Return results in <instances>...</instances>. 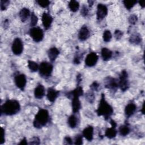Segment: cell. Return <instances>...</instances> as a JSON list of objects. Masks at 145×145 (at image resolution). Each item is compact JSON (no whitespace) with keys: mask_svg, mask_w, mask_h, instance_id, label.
<instances>
[{"mask_svg":"<svg viewBox=\"0 0 145 145\" xmlns=\"http://www.w3.org/2000/svg\"><path fill=\"white\" fill-rule=\"evenodd\" d=\"M64 144H72V139H71V138L69 137H66L64 138Z\"/></svg>","mask_w":145,"mask_h":145,"instance_id":"60d3db41","label":"cell"},{"mask_svg":"<svg viewBox=\"0 0 145 145\" xmlns=\"http://www.w3.org/2000/svg\"><path fill=\"white\" fill-rule=\"evenodd\" d=\"M45 93V88L42 85L39 84L35 88V91H34V95L36 98L38 99H42L44 96Z\"/></svg>","mask_w":145,"mask_h":145,"instance_id":"2e32d148","label":"cell"},{"mask_svg":"<svg viewBox=\"0 0 145 145\" xmlns=\"http://www.w3.org/2000/svg\"><path fill=\"white\" fill-rule=\"evenodd\" d=\"M101 56L104 61H108L112 56V52L106 48H103L101 49Z\"/></svg>","mask_w":145,"mask_h":145,"instance_id":"44dd1931","label":"cell"},{"mask_svg":"<svg viewBox=\"0 0 145 145\" xmlns=\"http://www.w3.org/2000/svg\"><path fill=\"white\" fill-rule=\"evenodd\" d=\"M42 23L45 29H48L53 22L52 16L48 13L44 12L42 15Z\"/></svg>","mask_w":145,"mask_h":145,"instance_id":"7c38bea8","label":"cell"},{"mask_svg":"<svg viewBox=\"0 0 145 145\" xmlns=\"http://www.w3.org/2000/svg\"><path fill=\"white\" fill-rule=\"evenodd\" d=\"M99 87V84H98L97 82H94L91 86H90V88L93 91H97L98 89V88Z\"/></svg>","mask_w":145,"mask_h":145,"instance_id":"ab89813d","label":"cell"},{"mask_svg":"<svg viewBox=\"0 0 145 145\" xmlns=\"http://www.w3.org/2000/svg\"><path fill=\"white\" fill-rule=\"evenodd\" d=\"M49 112L44 109H40L35 116L33 121V126L36 128L40 129L46 125L49 121Z\"/></svg>","mask_w":145,"mask_h":145,"instance_id":"3957f363","label":"cell"},{"mask_svg":"<svg viewBox=\"0 0 145 145\" xmlns=\"http://www.w3.org/2000/svg\"><path fill=\"white\" fill-rule=\"evenodd\" d=\"M69 7L72 12H76L79 8V3L76 1H71L69 3Z\"/></svg>","mask_w":145,"mask_h":145,"instance_id":"484cf974","label":"cell"},{"mask_svg":"<svg viewBox=\"0 0 145 145\" xmlns=\"http://www.w3.org/2000/svg\"><path fill=\"white\" fill-rule=\"evenodd\" d=\"M67 122L70 127L75 128L78 123V119L74 115H71L69 117Z\"/></svg>","mask_w":145,"mask_h":145,"instance_id":"d4e9b609","label":"cell"},{"mask_svg":"<svg viewBox=\"0 0 145 145\" xmlns=\"http://www.w3.org/2000/svg\"><path fill=\"white\" fill-rule=\"evenodd\" d=\"M105 86L106 88L112 91H115L118 87V81L112 77L108 76L105 79Z\"/></svg>","mask_w":145,"mask_h":145,"instance_id":"8fae6325","label":"cell"},{"mask_svg":"<svg viewBox=\"0 0 145 145\" xmlns=\"http://www.w3.org/2000/svg\"><path fill=\"white\" fill-rule=\"evenodd\" d=\"M138 20V17L136 15L133 14L129 18V22L131 24H135Z\"/></svg>","mask_w":145,"mask_h":145,"instance_id":"836d02e7","label":"cell"},{"mask_svg":"<svg viewBox=\"0 0 145 145\" xmlns=\"http://www.w3.org/2000/svg\"><path fill=\"white\" fill-rule=\"evenodd\" d=\"M86 97L87 98V100L91 103H92L94 101V99H95V96H94V94L92 93V92H88L86 95Z\"/></svg>","mask_w":145,"mask_h":145,"instance_id":"d590c367","label":"cell"},{"mask_svg":"<svg viewBox=\"0 0 145 145\" xmlns=\"http://www.w3.org/2000/svg\"><path fill=\"white\" fill-rule=\"evenodd\" d=\"M28 66L29 69H30V70L33 72L37 71L39 67V66L37 65V63H36L34 61H30V60H29L28 61Z\"/></svg>","mask_w":145,"mask_h":145,"instance_id":"83f0119b","label":"cell"},{"mask_svg":"<svg viewBox=\"0 0 145 145\" xmlns=\"http://www.w3.org/2000/svg\"><path fill=\"white\" fill-rule=\"evenodd\" d=\"M37 3L40 6L44 7V8H46V7H48L50 2L49 1H47V0H44V1L40 0V1H37Z\"/></svg>","mask_w":145,"mask_h":145,"instance_id":"1f68e13d","label":"cell"},{"mask_svg":"<svg viewBox=\"0 0 145 145\" xmlns=\"http://www.w3.org/2000/svg\"><path fill=\"white\" fill-rule=\"evenodd\" d=\"M40 75L44 77L49 76L53 71V65L48 62H42L39 67Z\"/></svg>","mask_w":145,"mask_h":145,"instance_id":"277c9868","label":"cell"},{"mask_svg":"<svg viewBox=\"0 0 145 145\" xmlns=\"http://www.w3.org/2000/svg\"><path fill=\"white\" fill-rule=\"evenodd\" d=\"M1 130H2V140L0 144H2L5 142V130L2 127H1Z\"/></svg>","mask_w":145,"mask_h":145,"instance_id":"b9f144b4","label":"cell"},{"mask_svg":"<svg viewBox=\"0 0 145 145\" xmlns=\"http://www.w3.org/2000/svg\"><path fill=\"white\" fill-rule=\"evenodd\" d=\"M37 20H38V19L37 16L35 14L34 12H32L31 16V25L35 26L37 23Z\"/></svg>","mask_w":145,"mask_h":145,"instance_id":"4dcf8cb0","label":"cell"},{"mask_svg":"<svg viewBox=\"0 0 145 145\" xmlns=\"http://www.w3.org/2000/svg\"><path fill=\"white\" fill-rule=\"evenodd\" d=\"M108 14V8L105 5L102 3H99L97 7V20H102Z\"/></svg>","mask_w":145,"mask_h":145,"instance_id":"30bf717a","label":"cell"},{"mask_svg":"<svg viewBox=\"0 0 145 145\" xmlns=\"http://www.w3.org/2000/svg\"><path fill=\"white\" fill-rule=\"evenodd\" d=\"M136 1H123V3L125 7L127 10H130L137 3Z\"/></svg>","mask_w":145,"mask_h":145,"instance_id":"f1b7e54d","label":"cell"},{"mask_svg":"<svg viewBox=\"0 0 145 145\" xmlns=\"http://www.w3.org/2000/svg\"><path fill=\"white\" fill-rule=\"evenodd\" d=\"M59 52L57 48H56V47L51 48L50 49H49L48 52V57L52 62H53L56 60V59L59 55Z\"/></svg>","mask_w":145,"mask_h":145,"instance_id":"d6986e66","label":"cell"},{"mask_svg":"<svg viewBox=\"0 0 145 145\" xmlns=\"http://www.w3.org/2000/svg\"><path fill=\"white\" fill-rule=\"evenodd\" d=\"M103 40L105 42H109L112 39V33L109 30H105L103 35Z\"/></svg>","mask_w":145,"mask_h":145,"instance_id":"f546056e","label":"cell"},{"mask_svg":"<svg viewBox=\"0 0 145 145\" xmlns=\"http://www.w3.org/2000/svg\"><path fill=\"white\" fill-rule=\"evenodd\" d=\"M97 114L99 116H104L105 120H108L113 113L112 107L108 103L105 98V95L101 94V97L99 106L96 110Z\"/></svg>","mask_w":145,"mask_h":145,"instance_id":"7a4b0ae2","label":"cell"},{"mask_svg":"<svg viewBox=\"0 0 145 145\" xmlns=\"http://www.w3.org/2000/svg\"><path fill=\"white\" fill-rule=\"evenodd\" d=\"M29 144H40V139L38 137H33L30 140Z\"/></svg>","mask_w":145,"mask_h":145,"instance_id":"8d00e7d4","label":"cell"},{"mask_svg":"<svg viewBox=\"0 0 145 145\" xmlns=\"http://www.w3.org/2000/svg\"><path fill=\"white\" fill-rule=\"evenodd\" d=\"M83 143L82 137L80 135H77L75 138L74 144L76 145H80Z\"/></svg>","mask_w":145,"mask_h":145,"instance_id":"e575fe53","label":"cell"},{"mask_svg":"<svg viewBox=\"0 0 145 145\" xmlns=\"http://www.w3.org/2000/svg\"><path fill=\"white\" fill-rule=\"evenodd\" d=\"M94 2L93 1H88V3H89V6H92V5H93V3Z\"/></svg>","mask_w":145,"mask_h":145,"instance_id":"f6af8a7d","label":"cell"},{"mask_svg":"<svg viewBox=\"0 0 145 145\" xmlns=\"http://www.w3.org/2000/svg\"><path fill=\"white\" fill-rule=\"evenodd\" d=\"M83 94V91L81 87H77L75 89L68 93V97L69 96H78L79 97L82 96Z\"/></svg>","mask_w":145,"mask_h":145,"instance_id":"603a6c76","label":"cell"},{"mask_svg":"<svg viewBox=\"0 0 145 145\" xmlns=\"http://www.w3.org/2000/svg\"><path fill=\"white\" fill-rule=\"evenodd\" d=\"M118 87L122 91H125L129 88L128 74L126 70H123L120 75L119 80L118 81Z\"/></svg>","mask_w":145,"mask_h":145,"instance_id":"5b68a950","label":"cell"},{"mask_svg":"<svg viewBox=\"0 0 145 145\" xmlns=\"http://www.w3.org/2000/svg\"><path fill=\"white\" fill-rule=\"evenodd\" d=\"M30 16V11L27 8H23L19 12V16L22 22H25Z\"/></svg>","mask_w":145,"mask_h":145,"instance_id":"ffe728a7","label":"cell"},{"mask_svg":"<svg viewBox=\"0 0 145 145\" xmlns=\"http://www.w3.org/2000/svg\"><path fill=\"white\" fill-rule=\"evenodd\" d=\"M32 39L36 42L41 41L44 37V32L40 27H33L29 31Z\"/></svg>","mask_w":145,"mask_h":145,"instance_id":"8992f818","label":"cell"},{"mask_svg":"<svg viewBox=\"0 0 145 145\" xmlns=\"http://www.w3.org/2000/svg\"><path fill=\"white\" fill-rule=\"evenodd\" d=\"M19 144H28V143H27V140H26V139H25V138H24L21 141H20V142L19 143Z\"/></svg>","mask_w":145,"mask_h":145,"instance_id":"7bdbcfd3","label":"cell"},{"mask_svg":"<svg viewBox=\"0 0 145 145\" xmlns=\"http://www.w3.org/2000/svg\"><path fill=\"white\" fill-rule=\"evenodd\" d=\"M139 4H140V6H141L142 8H143V7L145 6V1H139Z\"/></svg>","mask_w":145,"mask_h":145,"instance_id":"ee69618b","label":"cell"},{"mask_svg":"<svg viewBox=\"0 0 145 145\" xmlns=\"http://www.w3.org/2000/svg\"><path fill=\"white\" fill-rule=\"evenodd\" d=\"M10 3V1L7 0H1V10H5Z\"/></svg>","mask_w":145,"mask_h":145,"instance_id":"d6a6232c","label":"cell"},{"mask_svg":"<svg viewBox=\"0 0 145 145\" xmlns=\"http://www.w3.org/2000/svg\"><path fill=\"white\" fill-rule=\"evenodd\" d=\"M119 133L121 135L126 136L128 135L129 133H130V128L127 125H122L119 128Z\"/></svg>","mask_w":145,"mask_h":145,"instance_id":"4316f807","label":"cell"},{"mask_svg":"<svg viewBox=\"0 0 145 145\" xmlns=\"http://www.w3.org/2000/svg\"><path fill=\"white\" fill-rule=\"evenodd\" d=\"M59 93V92L58 91H57L52 88H49L48 90V93L46 95L47 98L49 101L53 103L58 97Z\"/></svg>","mask_w":145,"mask_h":145,"instance_id":"9a60e30c","label":"cell"},{"mask_svg":"<svg viewBox=\"0 0 145 145\" xmlns=\"http://www.w3.org/2000/svg\"><path fill=\"white\" fill-rule=\"evenodd\" d=\"M123 35V33L122 31L120 30H116L114 32V37L117 40L120 39Z\"/></svg>","mask_w":145,"mask_h":145,"instance_id":"f35d334b","label":"cell"},{"mask_svg":"<svg viewBox=\"0 0 145 145\" xmlns=\"http://www.w3.org/2000/svg\"><path fill=\"white\" fill-rule=\"evenodd\" d=\"M141 37L140 35L138 33H134L132 35L129 39L130 42L133 44H138L141 42Z\"/></svg>","mask_w":145,"mask_h":145,"instance_id":"cb8c5ba5","label":"cell"},{"mask_svg":"<svg viewBox=\"0 0 145 145\" xmlns=\"http://www.w3.org/2000/svg\"><path fill=\"white\" fill-rule=\"evenodd\" d=\"M136 105H135V104L131 103L128 104L125 109V115L126 116V117H129L130 116H131L135 112V111L136 110Z\"/></svg>","mask_w":145,"mask_h":145,"instance_id":"ac0fdd59","label":"cell"},{"mask_svg":"<svg viewBox=\"0 0 145 145\" xmlns=\"http://www.w3.org/2000/svg\"><path fill=\"white\" fill-rule=\"evenodd\" d=\"M98 60V56L94 52L89 53L85 59V63L88 67H92L96 65Z\"/></svg>","mask_w":145,"mask_h":145,"instance_id":"9c48e42d","label":"cell"},{"mask_svg":"<svg viewBox=\"0 0 145 145\" xmlns=\"http://www.w3.org/2000/svg\"><path fill=\"white\" fill-rule=\"evenodd\" d=\"M88 10L87 7L85 5H83L81 9V14L82 15V16H86L88 14Z\"/></svg>","mask_w":145,"mask_h":145,"instance_id":"74e56055","label":"cell"},{"mask_svg":"<svg viewBox=\"0 0 145 145\" xmlns=\"http://www.w3.org/2000/svg\"><path fill=\"white\" fill-rule=\"evenodd\" d=\"M20 106L19 103L16 100H8L1 106V113L12 116L19 112Z\"/></svg>","mask_w":145,"mask_h":145,"instance_id":"6da1fadb","label":"cell"},{"mask_svg":"<svg viewBox=\"0 0 145 145\" xmlns=\"http://www.w3.org/2000/svg\"><path fill=\"white\" fill-rule=\"evenodd\" d=\"M89 36V31L86 25H83L81 27L79 33L78 38L81 41H84L87 40Z\"/></svg>","mask_w":145,"mask_h":145,"instance_id":"4fadbf2b","label":"cell"},{"mask_svg":"<svg viewBox=\"0 0 145 145\" xmlns=\"http://www.w3.org/2000/svg\"><path fill=\"white\" fill-rule=\"evenodd\" d=\"M11 49L13 53L15 55H20L23 49V45L22 40L19 38H16L12 44Z\"/></svg>","mask_w":145,"mask_h":145,"instance_id":"52a82bcc","label":"cell"},{"mask_svg":"<svg viewBox=\"0 0 145 145\" xmlns=\"http://www.w3.org/2000/svg\"><path fill=\"white\" fill-rule=\"evenodd\" d=\"M83 135L88 141H91L93 135V127L92 126H88L83 130Z\"/></svg>","mask_w":145,"mask_h":145,"instance_id":"5bb4252c","label":"cell"},{"mask_svg":"<svg viewBox=\"0 0 145 145\" xmlns=\"http://www.w3.org/2000/svg\"><path fill=\"white\" fill-rule=\"evenodd\" d=\"M14 81L16 86L22 91H23L27 83L25 76L23 74H18L15 76Z\"/></svg>","mask_w":145,"mask_h":145,"instance_id":"ba28073f","label":"cell"},{"mask_svg":"<svg viewBox=\"0 0 145 145\" xmlns=\"http://www.w3.org/2000/svg\"><path fill=\"white\" fill-rule=\"evenodd\" d=\"M72 99V112L75 113H77L79 112L81 108V104L80 100L79 99V97L78 96H73Z\"/></svg>","mask_w":145,"mask_h":145,"instance_id":"e0dca14e","label":"cell"},{"mask_svg":"<svg viewBox=\"0 0 145 145\" xmlns=\"http://www.w3.org/2000/svg\"><path fill=\"white\" fill-rule=\"evenodd\" d=\"M117 131L116 130V127L112 126L110 128H108L105 130V135L109 139H112V138L116 137V136L117 135Z\"/></svg>","mask_w":145,"mask_h":145,"instance_id":"7402d4cb","label":"cell"}]
</instances>
